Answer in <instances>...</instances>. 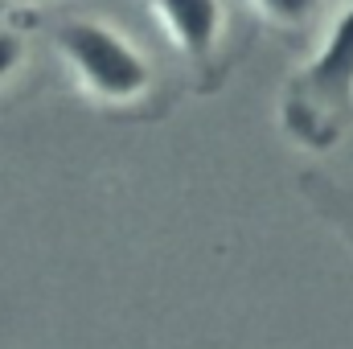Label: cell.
Listing matches in <instances>:
<instances>
[{
    "label": "cell",
    "instance_id": "cell-1",
    "mask_svg": "<svg viewBox=\"0 0 353 349\" xmlns=\"http://www.w3.org/2000/svg\"><path fill=\"white\" fill-rule=\"evenodd\" d=\"M50 50L70 87L115 119H161L169 83L152 50L103 12H62L50 25Z\"/></svg>",
    "mask_w": 353,
    "mask_h": 349
},
{
    "label": "cell",
    "instance_id": "cell-2",
    "mask_svg": "<svg viewBox=\"0 0 353 349\" xmlns=\"http://www.w3.org/2000/svg\"><path fill=\"white\" fill-rule=\"evenodd\" d=\"M279 128L308 152H329L353 128V0H345L316 54L279 90Z\"/></svg>",
    "mask_w": 353,
    "mask_h": 349
},
{
    "label": "cell",
    "instance_id": "cell-3",
    "mask_svg": "<svg viewBox=\"0 0 353 349\" xmlns=\"http://www.w3.org/2000/svg\"><path fill=\"white\" fill-rule=\"evenodd\" d=\"M193 94H214L247 50L243 0H144Z\"/></svg>",
    "mask_w": 353,
    "mask_h": 349
},
{
    "label": "cell",
    "instance_id": "cell-4",
    "mask_svg": "<svg viewBox=\"0 0 353 349\" xmlns=\"http://www.w3.org/2000/svg\"><path fill=\"white\" fill-rule=\"evenodd\" d=\"M247 17L279 37H304L325 21L329 0H243Z\"/></svg>",
    "mask_w": 353,
    "mask_h": 349
},
{
    "label": "cell",
    "instance_id": "cell-5",
    "mask_svg": "<svg viewBox=\"0 0 353 349\" xmlns=\"http://www.w3.org/2000/svg\"><path fill=\"white\" fill-rule=\"evenodd\" d=\"M300 193L353 251V185H341L329 173H300Z\"/></svg>",
    "mask_w": 353,
    "mask_h": 349
},
{
    "label": "cell",
    "instance_id": "cell-6",
    "mask_svg": "<svg viewBox=\"0 0 353 349\" xmlns=\"http://www.w3.org/2000/svg\"><path fill=\"white\" fill-rule=\"evenodd\" d=\"M29 66V33L21 25L0 21V90L12 87Z\"/></svg>",
    "mask_w": 353,
    "mask_h": 349
},
{
    "label": "cell",
    "instance_id": "cell-7",
    "mask_svg": "<svg viewBox=\"0 0 353 349\" xmlns=\"http://www.w3.org/2000/svg\"><path fill=\"white\" fill-rule=\"evenodd\" d=\"M0 4H8V8H29V4H50V0H0Z\"/></svg>",
    "mask_w": 353,
    "mask_h": 349
}]
</instances>
